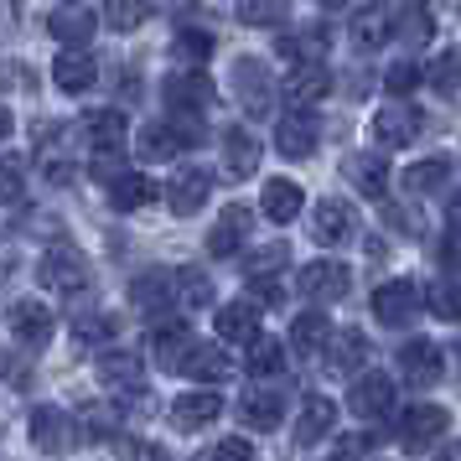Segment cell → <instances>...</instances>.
I'll return each instance as SVG.
<instances>
[{
	"mask_svg": "<svg viewBox=\"0 0 461 461\" xmlns=\"http://www.w3.org/2000/svg\"><path fill=\"white\" fill-rule=\"evenodd\" d=\"M203 140V120H192V114H167V120H156V125L140 130V161H176L187 146Z\"/></svg>",
	"mask_w": 461,
	"mask_h": 461,
	"instance_id": "6da1fadb",
	"label": "cell"
},
{
	"mask_svg": "<svg viewBox=\"0 0 461 461\" xmlns=\"http://www.w3.org/2000/svg\"><path fill=\"white\" fill-rule=\"evenodd\" d=\"M88 280H94V275H88V259L73 249V244H52V249L42 254V285L47 291H58V295L73 301V295L88 291Z\"/></svg>",
	"mask_w": 461,
	"mask_h": 461,
	"instance_id": "7a4b0ae2",
	"label": "cell"
},
{
	"mask_svg": "<svg viewBox=\"0 0 461 461\" xmlns=\"http://www.w3.org/2000/svg\"><path fill=\"white\" fill-rule=\"evenodd\" d=\"M26 430H32V446L42 451V456H63L68 446L78 440V420L58 410V404H37L32 420H26Z\"/></svg>",
	"mask_w": 461,
	"mask_h": 461,
	"instance_id": "3957f363",
	"label": "cell"
},
{
	"mask_svg": "<svg viewBox=\"0 0 461 461\" xmlns=\"http://www.w3.org/2000/svg\"><path fill=\"white\" fill-rule=\"evenodd\" d=\"M446 430H451V415L440 404H410L399 415V446L404 451H430L436 440H446Z\"/></svg>",
	"mask_w": 461,
	"mask_h": 461,
	"instance_id": "277c9868",
	"label": "cell"
},
{
	"mask_svg": "<svg viewBox=\"0 0 461 461\" xmlns=\"http://www.w3.org/2000/svg\"><path fill=\"white\" fill-rule=\"evenodd\" d=\"M176 301H182V291H176V275L171 270H146L130 280V306L140 316H150V321H161Z\"/></svg>",
	"mask_w": 461,
	"mask_h": 461,
	"instance_id": "5b68a950",
	"label": "cell"
},
{
	"mask_svg": "<svg viewBox=\"0 0 461 461\" xmlns=\"http://www.w3.org/2000/svg\"><path fill=\"white\" fill-rule=\"evenodd\" d=\"M99 378H104V389L120 394V410H125V404H146V389H140V353L109 348V353L99 357Z\"/></svg>",
	"mask_w": 461,
	"mask_h": 461,
	"instance_id": "8992f818",
	"label": "cell"
},
{
	"mask_svg": "<svg viewBox=\"0 0 461 461\" xmlns=\"http://www.w3.org/2000/svg\"><path fill=\"white\" fill-rule=\"evenodd\" d=\"M94 26H99V16H94L88 0H63V5H52V16H47V32L63 42V52H84L88 37H94Z\"/></svg>",
	"mask_w": 461,
	"mask_h": 461,
	"instance_id": "52a82bcc",
	"label": "cell"
},
{
	"mask_svg": "<svg viewBox=\"0 0 461 461\" xmlns=\"http://www.w3.org/2000/svg\"><path fill=\"white\" fill-rule=\"evenodd\" d=\"M295 291L306 295V301H342V295L353 291V270L342 259H312L306 270L295 275Z\"/></svg>",
	"mask_w": 461,
	"mask_h": 461,
	"instance_id": "ba28073f",
	"label": "cell"
},
{
	"mask_svg": "<svg viewBox=\"0 0 461 461\" xmlns=\"http://www.w3.org/2000/svg\"><path fill=\"white\" fill-rule=\"evenodd\" d=\"M161 99H167V109L171 114H203V109L218 99V88H212V78L208 73H197V68H187V73H171L167 78V88H161Z\"/></svg>",
	"mask_w": 461,
	"mask_h": 461,
	"instance_id": "9c48e42d",
	"label": "cell"
},
{
	"mask_svg": "<svg viewBox=\"0 0 461 461\" xmlns=\"http://www.w3.org/2000/svg\"><path fill=\"white\" fill-rule=\"evenodd\" d=\"M316 146H321V120L306 114V109H295V114H285V120L275 125V150H280L285 161H312Z\"/></svg>",
	"mask_w": 461,
	"mask_h": 461,
	"instance_id": "30bf717a",
	"label": "cell"
},
{
	"mask_svg": "<svg viewBox=\"0 0 461 461\" xmlns=\"http://www.w3.org/2000/svg\"><path fill=\"white\" fill-rule=\"evenodd\" d=\"M420 301H425V291H420L415 280H384V285L374 291V321L404 327V321H415Z\"/></svg>",
	"mask_w": 461,
	"mask_h": 461,
	"instance_id": "8fae6325",
	"label": "cell"
},
{
	"mask_svg": "<svg viewBox=\"0 0 461 461\" xmlns=\"http://www.w3.org/2000/svg\"><path fill=\"white\" fill-rule=\"evenodd\" d=\"M212 197V171L208 167H176V176L167 182V208L176 218H192L197 208H208Z\"/></svg>",
	"mask_w": 461,
	"mask_h": 461,
	"instance_id": "7c38bea8",
	"label": "cell"
},
{
	"mask_svg": "<svg viewBox=\"0 0 461 461\" xmlns=\"http://www.w3.org/2000/svg\"><path fill=\"white\" fill-rule=\"evenodd\" d=\"M249 229H254V212L244 203H229V208L218 212V223L208 233V254L212 259H233V254L249 244Z\"/></svg>",
	"mask_w": 461,
	"mask_h": 461,
	"instance_id": "4fadbf2b",
	"label": "cell"
},
{
	"mask_svg": "<svg viewBox=\"0 0 461 461\" xmlns=\"http://www.w3.org/2000/svg\"><path fill=\"white\" fill-rule=\"evenodd\" d=\"M357 233V212L342 203V197H321L312 208V239L316 244H327V249H337V244H348Z\"/></svg>",
	"mask_w": 461,
	"mask_h": 461,
	"instance_id": "5bb4252c",
	"label": "cell"
},
{
	"mask_svg": "<svg viewBox=\"0 0 461 461\" xmlns=\"http://www.w3.org/2000/svg\"><path fill=\"white\" fill-rule=\"evenodd\" d=\"M233 94H239V104L249 109L254 120H259V114H270L275 84H270V73H265L259 58H239V63H233Z\"/></svg>",
	"mask_w": 461,
	"mask_h": 461,
	"instance_id": "9a60e30c",
	"label": "cell"
},
{
	"mask_svg": "<svg viewBox=\"0 0 461 461\" xmlns=\"http://www.w3.org/2000/svg\"><path fill=\"white\" fill-rule=\"evenodd\" d=\"M348 410H353L357 420H384L389 410H394V378L389 374H363L353 384V394H348Z\"/></svg>",
	"mask_w": 461,
	"mask_h": 461,
	"instance_id": "2e32d148",
	"label": "cell"
},
{
	"mask_svg": "<svg viewBox=\"0 0 461 461\" xmlns=\"http://www.w3.org/2000/svg\"><path fill=\"white\" fill-rule=\"evenodd\" d=\"M275 47H280V58H285L291 68H312V63H321V58H327L332 32H327L321 22H312V26H295L291 37H280Z\"/></svg>",
	"mask_w": 461,
	"mask_h": 461,
	"instance_id": "e0dca14e",
	"label": "cell"
},
{
	"mask_svg": "<svg viewBox=\"0 0 461 461\" xmlns=\"http://www.w3.org/2000/svg\"><path fill=\"white\" fill-rule=\"evenodd\" d=\"M176 374L192 378V384H223V378H233V357L218 342H192V353L182 357Z\"/></svg>",
	"mask_w": 461,
	"mask_h": 461,
	"instance_id": "ac0fdd59",
	"label": "cell"
},
{
	"mask_svg": "<svg viewBox=\"0 0 461 461\" xmlns=\"http://www.w3.org/2000/svg\"><path fill=\"white\" fill-rule=\"evenodd\" d=\"M84 135H88V146H94V156H120L130 125L120 109H94V114H84Z\"/></svg>",
	"mask_w": 461,
	"mask_h": 461,
	"instance_id": "d6986e66",
	"label": "cell"
},
{
	"mask_svg": "<svg viewBox=\"0 0 461 461\" xmlns=\"http://www.w3.org/2000/svg\"><path fill=\"white\" fill-rule=\"evenodd\" d=\"M218 415H223V399L212 394V389H192V394L171 399V425L176 430H208Z\"/></svg>",
	"mask_w": 461,
	"mask_h": 461,
	"instance_id": "ffe728a7",
	"label": "cell"
},
{
	"mask_svg": "<svg viewBox=\"0 0 461 461\" xmlns=\"http://www.w3.org/2000/svg\"><path fill=\"white\" fill-rule=\"evenodd\" d=\"M348 37H353L357 52H374V47H384L389 37H394V16H389V5H357Z\"/></svg>",
	"mask_w": 461,
	"mask_h": 461,
	"instance_id": "44dd1931",
	"label": "cell"
},
{
	"mask_svg": "<svg viewBox=\"0 0 461 461\" xmlns=\"http://www.w3.org/2000/svg\"><path fill=\"white\" fill-rule=\"evenodd\" d=\"M399 374L410 378V384H436L440 374H446V363H440V348L436 342H425V337H415V342H404L399 348Z\"/></svg>",
	"mask_w": 461,
	"mask_h": 461,
	"instance_id": "7402d4cb",
	"label": "cell"
},
{
	"mask_svg": "<svg viewBox=\"0 0 461 461\" xmlns=\"http://www.w3.org/2000/svg\"><path fill=\"white\" fill-rule=\"evenodd\" d=\"M218 337H223V342H239V348H254V342H259V306H254V301H229V306H218Z\"/></svg>",
	"mask_w": 461,
	"mask_h": 461,
	"instance_id": "603a6c76",
	"label": "cell"
},
{
	"mask_svg": "<svg viewBox=\"0 0 461 461\" xmlns=\"http://www.w3.org/2000/svg\"><path fill=\"white\" fill-rule=\"evenodd\" d=\"M327 94H332V73H327V63L291 68V73H285V99H291V104L312 109V104H321Z\"/></svg>",
	"mask_w": 461,
	"mask_h": 461,
	"instance_id": "cb8c5ba5",
	"label": "cell"
},
{
	"mask_svg": "<svg viewBox=\"0 0 461 461\" xmlns=\"http://www.w3.org/2000/svg\"><path fill=\"white\" fill-rule=\"evenodd\" d=\"M327 363H332V374H368L374 348H368V337H363V332L342 327V332L332 337V348H327Z\"/></svg>",
	"mask_w": 461,
	"mask_h": 461,
	"instance_id": "d4e9b609",
	"label": "cell"
},
{
	"mask_svg": "<svg viewBox=\"0 0 461 461\" xmlns=\"http://www.w3.org/2000/svg\"><path fill=\"white\" fill-rule=\"evenodd\" d=\"M337 425V404L327 394H306L301 399V420H295V446H316L321 436H332Z\"/></svg>",
	"mask_w": 461,
	"mask_h": 461,
	"instance_id": "484cf974",
	"label": "cell"
},
{
	"mask_svg": "<svg viewBox=\"0 0 461 461\" xmlns=\"http://www.w3.org/2000/svg\"><path fill=\"white\" fill-rule=\"evenodd\" d=\"M301 208H306V192L295 187L291 176H270V182H265V192H259V212H265L270 223H291Z\"/></svg>",
	"mask_w": 461,
	"mask_h": 461,
	"instance_id": "4316f807",
	"label": "cell"
},
{
	"mask_svg": "<svg viewBox=\"0 0 461 461\" xmlns=\"http://www.w3.org/2000/svg\"><path fill=\"white\" fill-rule=\"evenodd\" d=\"M368 130H374V140L384 150H399V146H410V140L420 135V114H415V109H399V104L394 109H378Z\"/></svg>",
	"mask_w": 461,
	"mask_h": 461,
	"instance_id": "83f0119b",
	"label": "cell"
},
{
	"mask_svg": "<svg viewBox=\"0 0 461 461\" xmlns=\"http://www.w3.org/2000/svg\"><path fill=\"white\" fill-rule=\"evenodd\" d=\"M11 332H16V342L22 348H47L52 342V312L47 306H37V301H22V306H11Z\"/></svg>",
	"mask_w": 461,
	"mask_h": 461,
	"instance_id": "f1b7e54d",
	"label": "cell"
},
{
	"mask_svg": "<svg viewBox=\"0 0 461 461\" xmlns=\"http://www.w3.org/2000/svg\"><path fill=\"white\" fill-rule=\"evenodd\" d=\"M150 353H156V363L161 368H182V357L192 353V332H187V321H156L150 327Z\"/></svg>",
	"mask_w": 461,
	"mask_h": 461,
	"instance_id": "f546056e",
	"label": "cell"
},
{
	"mask_svg": "<svg viewBox=\"0 0 461 461\" xmlns=\"http://www.w3.org/2000/svg\"><path fill=\"white\" fill-rule=\"evenodd\" d=\"M52 84L63 88V94H88V88L99 84V63H94L88 52H58V63H52Z\"/></svg>",
	"mask_w": 461,
	"mask_h": 461,
	"instance_id": "4dcf8cb0",
	"label": "cell"
},
{
	"mask_svg": "<svg viewBox=\"0 0 461 461\" xmlns=\"http://www.w3.org/2000/svg\"><path fill=\"white\" fill-rule=\"evenodd\" d=\"M280 415H285V394L280 389H249V394L239 399V420L249 430H275Z\"/></svg>",
	"mask_w": 461,
	"mask_h": 461,
	"instance_id": "1f68e13d",
	"label": "cell"
},
{
	"mask_svg": "<svg viewBox=\"0 0 461 461\" xmlns=\"http://www.w3.org/2000/svg\"><path fill=\"white\" fill-rule=\"evenodd\" d=\"M332 321H327V316L321 312H301L291 321V348L301 357H316V353H327V348H332Z\"/></svg>",
	"mask_w": 461,
	"mask_h": 461,
	"instance_id": "d6a6232c",
	"label": "cell"
},
{
	"mask_svg": "<svg viewBox=\"0 0 461 461\" xmlns=\"http://www.w3.org/2000/svg\"><path fill=\"white\" fill-rule=\"evenodd\" d=\"M394 37L410 47V52H420V47L436 37V16H430V5H425V0H410V5H399Z\"/></svg>",
	"mask_w": 461,
	"mask_h": 461,
	"instance_id": "836d02e7",
	"label": "cell"
},
{
	"mask_svg": "<svg viewBox=\"0 0 461 461\" xmlns=\"http://www.w3.org/2000/svg\"><path fill=\"white\" fill-rule=\"evenodd\" d=\"M146 203H156V182L146 171H125V176L109 182V208L114 212H140Z\"/></svg>",
	"mask_w": 461,
	"mask_h": 461,
	"instance_id": "e575fe53",
	"label": "cell"
},
{
	"mask_svg": "<svg viewBox=\"0 0 461 461\" xmlns=\"http://www.w3.org/2000/svg\"><path fill=\"white\" fill-rule=\"evenodd\" d=\"M348 182H353L363 197H384L389 192V161L384 156H374V150H363V156H348Z\"/></svg>",
	"mask_w": 461,
	"mask_h": 461,
	"instance_id": "d590c367",
	"label": "cell"
},
{
	"mask_svg": "<svg viewBox=\"0 0 461 461\" xmlns=\"http://www.w3.org/2000/svg\"><path fill=\"white\" fill-rule=\"evenodd\" d=\"M223 167H229V176H249L259 167V140L244 125L223 130Z\"/></svg>",
	"mask_w": 461,
	"mask_h": 461,
	"instance_id": "8d00e7d4",
	"label": "cell"
},
{
	"mask_svg": "<svg viewBox=\"0 0 461 461\" xmlns=\"http://www.w3.org/2000/svg\"><path fill=\"white\" fill-rule=\"evenodd\" d=\"M446 182H451V161H446V156H425V161H415V167L404 171V192H410V197L440 192Z\"/></svg>",
	"mask_w": 461,
	"mask_h": 461,
	"instance_id": "74e56055",
	"label": "cell"
},
{
	"mask_svg": "<svg viewBox=\"0 0 461 461\" xmlns=\"http://www.w3.org/2000/svg\"><path fill=\"white\" fill-rule=\"evenodd\" d=\"M104 22L114 32H140L150 22V0H104Z\"/></svg>",
	"mask_w": 461,
	"mask_h": 461,
	"instance_id": "f35d334b",
	"label": "cell"
},
{
	"mask_svg": "<svg viewBox=\"0 0 461 461\" xmlns=\"http://www.w3.org/2000/svg\"><path fill=\"white\" fill-rule=\"evenodd\" d=\"M285 265H291V249H285V244H265V249H254L249 259H244V275H249V280H275Z\"/></svg>",
	"mask_w": 461,
	"mask_h": 461,
	"instance_id": "ab89813d",
	"label": "cell"
},
{
	"mask_svg": "<svg viewBox=\"0 0 461 461\" xmlns=\"http://www.w3.org/2000/svg\"><path fill=\"white\" fill-rule=\"evenodd\" d=\"M171 52H176V58H182V63H208L212 58V32H203V26H182V32H176V42H171Z\"/></svg>",
	"mask_w": 461,
	"mask_h": 461,
	"instance_id": "60d3db41",
	"label": "cell"
},
{
	"mask_svg": "<svg viewBox=\"0 0 461 461\" xmlns=\"http://www.w3.org/2000/svg\"><path fill=\"white\" fill-rule=\"evenodd\" d=\"M291 16V0H239V22L249 26H280Z\"/></svg>",
	"mask_w": 461,
	"mask_h": 461,
	"instance_id": "b9f144b4",
	"label": "cell"
},
{
	"mask_svg": "<svg viewBox=\"0 0 461 461\" xmlns=\"http://www.w3.org/2000/svg\"><path fill=\"white\" fill-rule=\"evenodd\" d=\"M425 306L440 316V321H461V280H440L425 291Z\"/></svg>",
	"mask_w": 461,
	"mask_h": 461,
	"instance_id": "7bdbcfd3",
	"label": "cell"
},
{
	"mask_svg": "<svg viewBox=\"0 0 461 461\" xmlns=\"http://www.w3.org/2000/svg\"><path fill=\"white\" fill-rule=\"evenodd\" d=\"M425 84L436 88V94H456L461 88V52H440L430 73H425Z\"/></svg>",
	"mask_w": 461,
	"mask_h": 461,
	"instance_id": "ee69618b",
	"label": "cell"
},
{
	"mask_svg": "<svg viewBox=\"0 0 461 461\" xmlns=\"http://www.w3.org/2000/svg\"><path fill=\"white\" fill-rule=\"evenodd\" d=\"M420 84H425V68H420L415 58H404V63H394L389 73H384V88L399 94V99H404V94H415Z\"/></svg>",
	"mask_w": 461,
	"mask_h": 461,
	"instance_id": "f6af8a7d",
	"label": "cell"
},
{
	"mask_svg": "<svg viewBox=\"0 0 461 461\" xmlns=\"http://www.w3.org/2000/svg\"><path fill=\"white\" fill-rule=\"evenodd\" d=\"M114 332H120V321H114L109 312H88V316L73 321V337H78V342H109Z\"/></svg>",
	"mask_w": 461,
	"mask_h": 461,
	"instance_id": "bcb514c9",
	"label": "cell"
},
{
	"mask_svg": "<svg viewBox=\"0 0 461 461\" xmlns=\"http://www.w3.org/2000/svg\"><path fill=\"white\" fill-rule=\"evenodd\" d=\"M249 374L254 378H275L280 374V342H275V337H259V342L249 348Z\"/></svg>",
	"mask_w": 461,
	"mask_h": 461,
	"instance_id": "7dc6e473",
	"label": "cell"
},
{
	"mask_svg": "<svg viewBox=\"0 0 461 461\" xmlns=\"http://www.w3.org/2000/svg\"><path fill=\"white\" fill-rule=\"evenodd\" d=\"M176 285H182V306H212V280L203 270H182Z\"/></svg>",
	"mask_w": 461,
	"mask_h": 461,
	"instance_id": "c3c4849f",
	"label": "cell"
},
{
	"mask_svg": "<svg viewBox=\"0 0 461 461\" xmlns=\"http://www.w3.org/2000/svg\"><path fill=\"white\" fill-rule=\"evenodd\" d=\"M114 430H120V415H114V410H84V436L109 440Z\"/></svg>",
	"mask_w": 461,
	"mask_h": 461,
	"instance_id": "681fc988",
	"label": "cell"
},
{
	"mask_svg": "<svg viewBox=\"0 0 461 461\" xmlns=\"http://www.w3.org/2000/svg\"><path fill=\"white\" fill-rule=\"evenodd\" d=\"M208 461H254V446L244 436H229V440H218L208 451Z\"/></svg>",
	"mask_w": 461,
	"mask_h": 461,
	"instance_id": "f907efd6",
	"label": "cell"
},
{
	"mask_svg": "<svg viewBox=\"0 0 461 461\" xmlns=\"http://www.w3.org/2000/svg\"><path fill=\"white\" fill-rule=\"evenodd\" d=\"M0 197H5V203L22 197V167H16V161H0Z\"/></svg>",
	"mask_w": 461,
	"mask_h": 461,
	"instance_id": "816d5d0a",
	"label": "cell"
},
{
	"mask_svg": "<svg viewBox=\"0 0 461 461\" xmlns=\"http://www.w3.org/2000/svg\"><path fill=\"white\" fill-rule=\"evenodd\" d=\"M120 451H125V461H171L161 446H146V440H125Z\"/></svg>",
	"mask_w": 461,
	"mask_h": 461,
	"instance_id": "f5cc1de1",
	"label": "cell"
},
{
	"mask_svg": "<svg viewBox=\"0 0 461 461\" xmlns=\"http://www.w3.org/2000/svg\"><path fill=\"white\" fill-rule=\"evenodd\" d=\"M254 295H259V306H280V301H285V291H280L275 280H254Z\"/></svg>",
	"mask_w": 461,
	"mask_h": 461,
	"instance_id": "db71d44e",
	"label": "cell"
},
{
	"mask_svg": "<svg viewBox=\"0 0 461 461\" xmlns=\"http://www.w3.org/2000/svg\"><path fill=\"white\" fill-rule=\"evenodd\" d=\"M440 265H446V270H461V239H446V244H440Z\"/></svg>",
	"mask_w": 461,
	"mask_h": 461,
	"instance_id": "11a10c76",
	"label": "cell"
},
{
	"mask_svg": "<svg viewBox=\"0 0 461 461\" xmlns=\"http://www.w3.org/2000/svg\"><path fill=\"white\" fill-rule=\"evenodd\" d=\"M11 130H16V120H11V109L0 104V140H5V135H11Z\"/></svg>",
	"mask_w": 461,
	"mask_h": 461,
	"instance_id": "9f6ffc18",
	"label": "cell"
},
{
	"mask_svg": "<svg viewBox=\"0 0 461 461\" xmlns=\"http://www.w3.org/2000/svg\"><path fill=\"white\" fill-rule=\"evenodd\" d=\"M446 212H451V229H461V192L451 197V208H446Z\"/></svg>",
	"mask_w": 461,
	"mask_h": 461,
	"instance_id": "6f0895ef",
	"label": "cell"
},
{
	"mask_svg": "<svg viewBox=\"0 0 461 461\" xmlns=\"http://www.w3.org/2000/svg\"><path fill=\"white\" fill-rule=\"evenodd\" d=\"M436 461H461V446H440V456Z\"/></svg>",
	"mask_w": 461,
	"mask_h": 461,
	"instance_id": "680465c9",
	"label": "cell"
},
{
	"mask_svg": "<svg viewBox=\"0 0 461 461\" xmlns=\"http://www.w3.org/2000/svg\"><path fill=\"white\" fill-rule=\"evenodd\" d=\"M316 5H321V11H342V5H348V0H316Z\"/></svg>",
	"mask_w": 461,
	"mask_h": 461,
	"instance_id": "91938a15",
	"label": "cell"
},
{
	"mask_svg": "<svg viewBox=\"0 0 461 461\" xmlns=\"http://www.w3.org/2000/svg\"><path fill=\"white\" fill-rule=\"evenodd\" d=\"M332 461H342V456H332Z\"/></svg>",
	"mask_w": 461,
	"mask_h": 461,
	"instance_id": "94428289",
	"label": "cell"
},
{
	"mask_svg": "<svg viewBox=\"0 0 461 461\" xmlns=\"http://www.w3.org/2000/svg\"><path fill=\"white\" fill-rule=\"evenodd\" d=\"M456 5H461V0H456Z\"/></svg>",
	"mask_w": 461,
	"mask_h": 461,
	"instance_id": "6125c7cd",
	"label": "cell"
}]
</instances>
